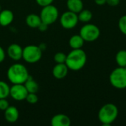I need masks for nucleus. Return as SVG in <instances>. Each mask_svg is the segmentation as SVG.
Segmentation results:
<instances>
[{"label":"nucleus","instance_id":"a878e982","mask_svg":"<svg viewBox=\"0 0 126 126\" xmlns=\"http://www.w3.org/2000/svg\"><path fill=\"white\" fill-rule=\"evenodd\" d=\"M37 4L41 6V7H45L49 4H52V2L54 1V0H35Z\"/></svg>","mask_w":126,"mask_h":126},{"label":"nucleus","instance_id":"39448f33","mask_svg":"<svg viewBox=\"0 0 126 126\" xmlns=\"http://www.w3.org/2000/svg\"><path fill=\"white\" fill-rule=\"evenodd\" d=\"M42 57V50L38 46L27 45L23 49L22 58L29 63L38 62Z\"/></svg>","mask_w":126,"mask_h":126},{"label":"nucleus","instance_id":"423d86ee","mask_svg":"<svg viewBox=\"0 0 126 126\" xmlns=\"http://www.w3.org/2000/svg\"><path fill=\"white\" fill-rule=\"evenodd\" d=\"M58 16L59 12L58 8L52 4L43 7L40 13L41 21L47 24V25H50L55 23L58 20Z\"/></svg>","mask_w":126,"mask_h":126},{"label":"nucleus","instance_id":"2eb2a0df","mask_svg":"<svg viewBox=\"0 0 126 126\" xmlns=\"http://www.w3.org/2000/svg\"><path fill=\"white\" fill-rule=\"evenodd\" d=\"M66 6L69 10L78 14L83 9V2L82 0H67Z\"/></svg>","mask_w":126,"mask_h":126},{"label":"nucleus","instance_id":"9d476101","mask_svg":"<svg viewBox=\"0 0 126 126\" xmlns=\"http://www.w3.org/2000/svg\"><path fill=\"white\" fill-rule=\"evenodd\" d=\"M7 55L13 61H19L22 58L23 48L18 44H11L7 49Z\"/></svg>","mask_w":126,"mask_h":126},{"label":"nucleus","instance_id":"5701e85b","mask_svg":"<svg viewBox=\"0 0 126 126\" xmlns=\"http://www.w3.org/2000/svg\"><path fill=\"white\" fill-rule=\"evenodd\" d=\"M66 60V55L63 52H59L54 55V61L57 63H64Z\"/></svg>","mask_w":126,"mask_h":126},{"label":"nucleus","instance_id":"6e6552de","mask_svg":"<svg viewBox=\"0 0 126 126\" xmlns=\"http://www.w3.org/2000/svg\"><path fill=\"white\" fill-rule=\"evenodd\" d=\"M78 14L70 10L64 12L60 18V23L62 27L66 30H71L75 28L78 23Z\"/></svg>","mask_w":126,"mask_h":126},{"label":"nucleus","instance_id":"6ab92c4d","mask_svg":"<svg viewBox=\"0 0 126 126\" xmlns=\"http://www.w3.org/2000/svg\"><path fill=\"white\" fill-rule=\"evenodd\" d=\"M78 20L83 23L89 22L92 18V13L89 10L83 9L80 13H78Z\"/></svg>","mask_w":126,"mask_h":126},{"label":"nucleus","instance_id":"f8f14e48","mask_svg":"<svg viewBox=\"0 0 126 126\" xmlns=\"http://www.w3.org/2000/svg\"><path fill=\"white\" fill-rule=\"evenodd\" d=\"M4 111V118L7 122L10 123H14L18 120L19 111L16 106H9L8 108Z\"/></svg>","mask_w":126,"mask_h":126},{"label":"nucleus","instance_id":"20e7f679","mask_svg":"<svg viewBox=\"0 0 126 126\" xmlns=\"http://www.w3.org/2000/svg\"><path fill=\"white\" fill-rule=\"evenodd\" d=\"M109 81L117 89H126V67L119 66L114 69L109 75Z\"/></svg>","mask_w":126,"mask_h":126},{"label":"nucleus","instance_id":"c756f323","mask_svg":"<svg viewBox=\"0 0 126 126\" xmlns=\"http://www.w3.org/2000/svg\"><path fill=\"white\" fill-rule=\"evenodd\" d=\"M94 2L96 4L102 6L106 4V0H94Z\"/></svg>","mask_w":126,"mask_h":126},{"label":"nucleus","instance_id":"9b49d317","mask_svg":"<svg viewBox=\"0 0 126 126\" xmlns=\"http://www.w3.org/2000/svg\"><path fill=\"white\" fill-rule=\"evenodd\" d=\"M50 123L52 126H69L71 125V120L66 114H58L52 117Z\"/></svg>","mask_w":126,"mask_h":126},{"label":"nucleus","instance_id":"1a4fd4ad","mask_svg":"<svg viewBox=\"0 0 126 126\" xmlns=\"http://www.w3.org/2000/svg\"><path fill=\"white\" fill-rule=\"evenodd\" d=\"M28 92L24 84H13L10 89V95L16 101L24 100Z\"/></svg>","mask_w":126,"mask_h":126},{"label":"nucleus","instance_id":"4be33fe9","mask_svg":"<svg viewBox=\"0 0 126 126\" xmlns=\"http://www.w3.org/2000/svg\"><path fill=\"white\" fill-rule=\"evenodd\" d=\"M118 27L120 32L126 35V15L121 16L118 21Z\"/></svg>","mask_w":126,"mask_h":126},{"label":"nucleus","instance_id":"aec40b11","mask_svg":"<svg viewBox=\"0 0 126 126\" xmlns=\"http://www.w3.org/2000/svg\"><path fill=\"white\" fill-rule=\"evenodd\" d=\"M115 61L118 66L126 67V50H120L115 56Z\"/></svg>","mask_w":126,"mask_h":126},{"label":"nucleus","instance_id":"cd10ccee","mask_svg":"<svg viewBox=\"0 0 126 126\" xmlns=\"http://www.w3.org/2000/svg\"><path fill=\"white\" fill-rule=\"evenodd\" d=\"M48 26H49V25H47V24H45V23H44V22H41V23L40 24V25L38 26V29L40 31H41V32H45V31L48 29Z\"/></svg>","mask_w":126,"mask_h":126},{"label":"nucleus","instance_id":"c85d7f7f","mask_svg":"<svg viewBox=\"0 0 126 126\" xmlns=\"http://www.w3.org/2000/svg\"><path fill=\"white\" fill-rule=\"evenodd\" d=\"M5 58V52L4 49L0 46V63L3 62Z\"/></svg>","mask_w":126,"mask_h":126},{"label":"nucleus","instance_id":"f3484780","mask_svg":"<svg viewBox=\"0 0 126 126\" xmlns=\"http://www.w3.org/2000/svg\"><path fill=\"white\" fill-rule=\"evenodd\" d=\"M85 41L81 37V35H72L69 41V47L72 49H81L84 44Z\"/></svg>","mask_w":126,"mask_h":126},{"label":"nucleus","instance_id":"412c9836","mask_svg":"<svg viewBox=\"0 0 126 126\" xmlns=\"http://www.w3.org/2000/svg\"><path fill=\"white\" fill-rule=\"evenodd\" d=\"M10 87L7 83L0 80V99L7 98L10 95Z\"/></svg>","mask_w":126,"mask_h":126},{"label":"nucleus","instance_id":"dca6fc26","mask_svg":"<svg viewBox=\"0 0 126 126\" xmlns=\"http://www.w3.org/2000/svg\"><path fill=\"white\" fill-rule=\"evenodd\" d=\"M26 24L30 28H38L40 24L42 22L40 16L35 13H30L26 17Z\"/></svg>","mask_w":126,"mask_h":126},{"label":"nucleus","instance_id":"7c9ffc66","mask_svg":"<svg viewBox=\"0 0 126 126\" xmlns=\"http://www.w3.org/2000/svg\"><path fill=\"white\" fill-rule=\"evenodd\" d=\"M39 47H40V49L43 51V50H44L45 49H46V47H47V46H46V44H44V43H42V44H41L39 46H38Z\"/></svg>","mask_w":126,"mask_h":126},{"label":"nucleus","instance_id":"b1692460","mask_svg":"<svg viewBox=\"0 0 126 126\" xmlns=\"http://www.w3.org/2000/svg\"><path fill=\"white\" fill-rule=\"evenodd\" d=\"M25 100L30 104H35L38 101V97L36 93H28Z\"/></svg>","mask_w":126,"mask_h":126},{"label":"nucleus","instance_id":"393cba45","mask_svg":"<svg viewBox=\"0 0 126 126\" xmlns=\"http://www.w3.org/2000/svg\"><path fill=\"white\" fill-rule=\"evenodd\" d=\"M9 106V103L6 100V98L0 99V110L1 111H4L6 110Z\"/></svg>","mask_w":126,"mask_h":126},{"label":"nucleus","instance_id":"bb28decb","mask_svg":"<svg viewBox=\"0 0 126 126\" xmlns=\"http://www.w3.org/2000/svg\"><path fill=\"white\" fill-rule=\"evenodd\" d=\"M120 2V0H106V4L111 6V7H115L117 6Z\"/></svg>","mask_w":126,"mask_h":126},{"label":"nucleus","instance_id":"f257e3e1","mask_svg":"<svg viewBox=\"0 0 126 126\" xmlns=\"http://www.w3.org/2000/svg\"><path fill=\"white\" fill-rule=\"evenodd\" d=\"M87 55L84 50L81 49H72L66 55L65 63L69 69L72 71H79L82 69L86 63Z\"/></svg>","mask_w":126,"mask_h":126},{"label":"nucleus","instance_id":"a211bd4d","mask_svg":"<svg viewBox=\"0 0 126 126\" xmlns=\"http://www.w3.org/2000/svg\"><path fill=\"white\" fill-rule=\"evenodd\" d=\"M28 93H36L38 91L39 86L38 83L33 79L31 75H29L28 78L24 83Z\"/></svg>","mask_w":126,"mask_h":126},{"label":"nucleus","instance_id":"0eeeda50","mask_svg":"<svg viewBox=\"0 0 126 126\" xmlns=\"http://www.w3.org/2000/svg\"><path fill=\"white\" fill-rule=\"evenodd\" d=\"M80 35L85 41L92 42L98 39L100 35V30L94 24H86L80 28Z\"/></svg>","mask_w":126,"mask_h":126},{"label":"nucleus","instance_id":"f03ea898","mask_svg":"<svg viewBox=\"0 0 126 126\" xmlns=\"http://www.w3.org/2000/svg\"><path fill=\"white\" fill-rule=\"evenodd\" d=\"M29 75L27 69L21 63L11 65L7 72V78L13 84H24Z\"/></svg>","mask_w":126,"mask_h":126},{"label":"nucleus","instance_id":"2f4dec72","mask_svg":"<svg viewBox=\"0 0 126 126\" xmlns=\"http://www.w3.org/2000/svg\"><path fill=\"white\" fill-rule=\"evenodd\" d=\"M1 11V5H0V12Z\"/></svg>","mask_w":126,"mask_h":126},{"label":"nucleus","instance_id":"4468645a","mask_svg":"<svg viewBox=\"0 0 126 126\" xmlns=\"http://www.w3.org/2000/svg\"><path fill=\"white\" fill-rule=\"evenodd\" d=\"M14 18L13 13L8 9L3 10L0 12V25L6 27L10 25Z\"/></svg>","mask_w":126,"mask_h":126},{"label":"nucleus","instance_id":"ddd939ff","mask_svg":"<svg viewBox=\"0 0 126 126\" xmlns=\"http://www.w3.org/2000/svg\"><path fill=\"white\" fill-rule=\"evenodd\" d=\"M69 72V68L66 64L64 63H57L52 69V75L56 79L64 78Z\"/></svg>","mask_w":126,"mask_h":126},{"label":"nucleus","instance_id":"7ed1b4c3","mask_svg":"<svg viewBox=\"0 0 126 126\" xmlns=\"http://www.w3.org/2000/svg\"><path fill=\"white\" fill-rule=\"evenodd\" d=\"M119 114L117 106L111 103L103 105L99 110L98 119L103 126L111 125L117 118Z\"/></svg>","mask_w":126,"mask_h":126}]
</instances>
